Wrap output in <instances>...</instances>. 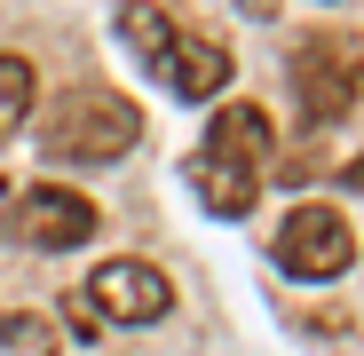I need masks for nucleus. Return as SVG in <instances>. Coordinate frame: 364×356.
I'll list each match as a JSON object with an SVG mask.
<instances>
[{"mask_svg":"<svg viewBox=\"0 0 364 356\" xmlns=\"http://www.w3.org/2000/svg\"><path fill=\"white\" fill-rule=\"evenodd\" d=\"M269 151H277L269 111H262V103H222V111H214V127H206V151H198V158H222V166L262 174V166H269Z\"/></svg>","mask_w":364,"mask_h":356,"instance_id":"obj_6","label":"nucleus"},{"mask_svg":"<svg viewBox=\"0 0 364 356\" xmlns=\"http://www.w3.org/2000/svg\"><path fill=\"white\" fill-rule=\"evenodd\" d=\"M119 40H127L143 64L159 72L166 55H174V40H182V32H174V16H166V9H151V0H127V9H119Z\"/></svg>","mask_w":364,"mask_h":356,"instance_id":"obj_9","label":"nucleus"},{"mask_svg":"<svg viewBox=\"0 0 364 356\" xmlns=\"http://www.w3.org/2000/svg\"><path fill=\"white\" fill-rule=\"evenodd\" d=\"M143 143V111L119 87H64L40 111V151L72 158V166H111Z\"/></svg>","mask_w":364,"mask_h":356,"instance_id":"obj_1","label":"nucleus"},{"mask_svg":"<svg viewBox=\"0 0 364 356\" xmlns=\"http://www.w3.org/2000/svg\"><path fill=\"white\" fill-rule=\"evenodd\" d=\"M9 237H16L24 254H72V246L95 237V206L80 190H64V183H32L9 206Z\"/></svg>","mask_w":364,"mask_h":356,"instance_id":"obj_4","label":"nucleus"},{"mask_svg":"<svg viewBox=\"0 0 364 356\" xmlns=\"http://www.w3.org/2000/svg\"><path fill=\"white\" fill-rule=\"evenodd\" d=\"M32 95H40V80H32V64L24 55H9L0 48V143H9L24 119H32Z\"/></svg>","mask_w":364,"mask_h":356,"instance_id":"obj_10","label":"nucleus"},{"mask_svg":"<svg viewBox=\"0 0 364 356\" xmlns=\"http://www.w3.org/2000/svg\"><path fill=\"white\" fill-rule=\"evenodd\" d=\"M293 95H301V111L317 119V127H333V119H348L356 111V95H364V72H356V48L348 40H301L293 48Z\"/></svg>","mask_w":364,"mask_h":356,"instance_id":"obj_3","label":"nucleus"},{"mask_svg":"<svg viewBox=\"0 0 364 356\" xmlns=\"http://www.w3.org/2000/svg\"><path fill=\"white\" fill-rule=\"evenodd\" d=\"M230 72H237V55H230L222 40H206V32H182L174 55L159 64V80H166L182 103H214V95L230 87Z\"/></svg>","mask_w":364,"mask_h":356,"instance_id":"obj_7","label":"nucleus"},{"mask_svg":"<svg viewBox=\"0 0 364 356\" xmlns=\"http://www.w3.org/2000/svg\"><path fill=\"white\" fill-rule=\"evenodd\" d=\"M80 301H87L103 325H159V317L174 309V285H166L151 261H103V269L87 277Z\"/></svg>","mask_w":364,"mask_h":356,"instance_id":"obj_5","label":"nucleus"},{"mask_svg":"<svg viewBox=\"0 0 364 356\" xmlns=\"http://www.w3.org/2000/svg\"><path fill=\"white\" fill-rule=\"evenodd\" d=\"M191 174H198V198H206V206H214L222 222L254 214V198H262V174H246V166H222V158H198Z\"/></svg>","mask_w":364,"mask_h":356,"instance_id":"obj_8","label":"nucleus"},{"mask_svg":"<svg viewBox=\"0 0 364 356\" xmlns=\"http://www.w3.org/2000/svg\"><path fill=\"white\" fill-rule=\"evenodd\" d=\"M356 261V230L341 222V206H293L285 222H277V269L285 277H301V285H325V277H341Z\"/></svg>","mask_w":364,"mask_h":356,"instance_id":"obj_2","label":"nucleus"},{"mask_svg":"<svg viewBox=\"0 0 364 356\" xmlns=\"http://www.w3.org/2000/svg\"><path fill=\"white\" fill-rule=\"evenodd\" d=\"M0 356H55L48 317H0Z\"/></svg>","mask_w":364,"mask_h":356,"instance_id":"obj_11","label":"nucleus"},{"mask_svg":"<svg viewBox=\"0 0 364 356\" xmlns=\"http://www.w3.org/2000/svg\"><path fill=\"white\" fill-rule=\"evenodd\" d=\"M237 9H246V16H277V0H237Z\"/></svg>","mask_w":364,"mask_h":356,"instance_id":"obj_12","label":"nucleus"}]
</instances>
